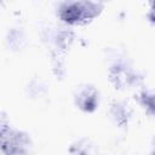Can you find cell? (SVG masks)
Segmentation results:
<instances>
[{
  "mask_svg": "<svg viewBox=\"0 0 155 155\" xmlns=\"http://www.w3.org/2000/svg\"><path fill=\"white\" fill-rule=\"evenodd\" d=\"M97 4L93 2H73V4H65L61 8V17L63 21L68 23H85L86 21L93 18L96 15H98Z\"/></svg>",
  "mask_w": 155,
  "mask_h": 155,
  "instance_id": "1",
  "label": "cell"
}]
</instances>
